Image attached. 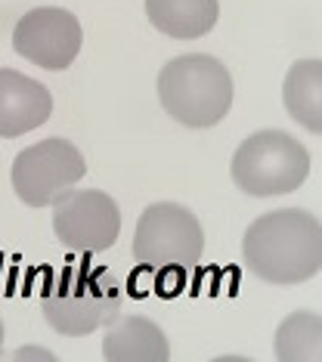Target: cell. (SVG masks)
Instances as JSON below:
<instances>
[{
    "label": "cell",
    "mask_w": 322,
    "mask_h": 362,
    "mask_svg": "<svg viewBox=\"0 0 322 362\" xmlns=\"http://www.w3.org/2000/svg\"><path fill=\"white\" fill-rule=\"evenodd\" d=\"M124 307V288L105 267L69 263L56 273L40 294L47 322L65 337H84L109 325Z\"/></svg>",
    "instance_id": "obj_2"
},
{
    "label": "cell",
    "mask_w": 322,
    "mask_h": 362,
    "mask_svg": "<svg viewBox=\"0 0 322 362\" xmlns=\"http://www.w3.org/2000/svg\"><path fill=\"white\" fill-rule=\"evenodd\" d=\"M205 233L198 217L177 202H155L139 214L134 229V260L155 273L192 269L202 260Z\"/></svg>",
    "instance_id": "obj_5"
},
{
    "label": "cell",
    "mask_w": 322,
    "mask_h": 362,
    "mask_svg": "<svg viewBox=\"0 0 322 362\" xmlns=\"http://www.w3.org/2000/svg\"><path fill=\"white\" fill-rule=\"evenodd\" d=\"M229 174L251 199L288 195L310 177V152L285 130H258L236 149Z\"/></svg>",
    "instance_id": "obj_4"
},
{
    "label": "cell",
    "mask_w": 322,
    "mask_h": 362,
    "mask_svg": "<svg viewBox=\"0 0 322 362\" xmlns=\"http://www.w3.org/2000/svg\"><path fill=\"white\" fill-rule=\"evenodd\" d=\"M322 62L319 59H301L288 69L285 87H282V103L288 115L310 134L322 130Z\"/></svg>",
    "instance_id": "obj_12"
},
{
    "label": "cell",
    "mask_w": 322,
    "mask_h": 362,
    "mask_svg": "<svg viewBox=\"0 0 322 362\" xmlns=\"http://www.w3.org/2000/svg\"><path fill=\"white\" fill-rule=\"evenodd\" d=\"M146 16L161 35L173 40H198L217 25V0H146Z\"/></svg>",
    "instance_id": "obj_11"
},
{
    "label": "cell",
    "mask_w": 322,
    "mask_h": 362,
    "mask_svg": "<svg viewBox=\"0 0 322 362\" xmlns=\"http://www.w3.org/2000/svg\"><path fill=\"white\" fill-rule=\"evenodd\" d=\"M53 96L40 81L13 69H0V136L13 139L47 124Z\"/></svg>",
    "instance_id": "obj_9"
},
{
    "label": "cell",
    "mask_w": 322,
    "mask_h": 362,
    "mask_svg": "<svg viewBox=\"0 0 322 362\" xmlns=\"http://www.w3.org/2000/svg\"><path fill=\"white\" fill-rule=\"evenodd\" d=\"M84 31L81 22L62 6H38L19 19L13 31V50L47 71H65L78 59Z\"/></svg>",
    "instance_id": "obj_8"
},
{
    "label": "cell",
    "mask_w": 322,
    "mask_h": 362,
    "mask_svg": "<svg viewBox=\"0 0 322 362\" xmlns=\"http://www.w3.org/2000/svg\"><path fill=\"white\" fill-rule=\"evenodd\" d=\"M103 356L109 362H168L171 344L152 319L118 313L103 337Z\"/></svg>",
    "instance_id": "obj_10"
},
{
    "label": "cell",
    "mask_w": 322,
    "mask_h": 362,
    "mask_svg": "<svg viewBox=\"0 0 322 362\" xmlns=\"http://www.w3.org/2000/svg\"><path fill=\"white\" fill-rule=\"evenodd\" d=\"M319 316L310 310L294 313L276 332V356L282 362H316L319 359Z\"/></svg>",
    "instance_id": "obj_13"
},
{
    "label": "cell",
    "mask_w": 322,
    "mask_h": 362,
    "mask_svg": "<svg viewBox=\"0 0 322 362\" xmlns=\"http://www.w3.org/2000/svg\"><path fill=\"white\" fill-rule=\"evenodd\" d=\"M53 233L74 254H103L118 242L121 211L99 189H71L53 204Z\"/></svg>",
    "instance_id": "obj_7"
},
{
    "label": "cell",
    "mask_w": 322,
    "mask_h": 362,
    "mask_svg": "<svg viewBox=\"0 0 322 362\" xmlns=\"http://www.w3.org/2000/svg\"><path fill=\"white\" fill-rule=\"evenodd\" d=\"M161 109L192 130L217 127L233 105V78L226 65L208 53L177 56L159 75Z\"/></svg>",
    "instance_id": "obj_3"
},
{
    "label": "cell",
    "mask_w": 322,
    "mask_h": 362,
    "mask_svg": "<svg viewBox=\"0 0 322 362\" xmlns=\"http://www.w3.org/2000/svg\"><path fill=\"white\" fill-rule=\"evenodd\" d=\"M0 350H4V319H0Z\"/></svg>",
    "instance_id": "obj_14"
},
{
    "label": "cell",
    "mask_w": 322,
    "mask_h": 362,
    "mask_svg": "<svg viewBox=\"0 0 322 362\" xmlns=\"http://www.w3.org/2000/svg\"><path fill=\"white\" fill-rule=\"evenodd\" d=\"M245 267L270 285H301L322 269V226L304 208L258 217L242 238Z\"/></svg>",
    "instance_id": "obj_1"
},
{
    "label": "cell",
    "mask_w": 322,
    "mask_h": 362,
    "mask_svg": "<svg viewBox=\"0 0 322 362\" xmlns=\"http://www.w3.org/2000/svg\"><path fill=\"white\" fill-rule=\"evenodd\" d=\"M87 161L74 143L50 136L28 146L13 161V189L28 208H50L84 180Z\"/></svg>",
    "instance_id": "obj_6"
}]
</instances>
